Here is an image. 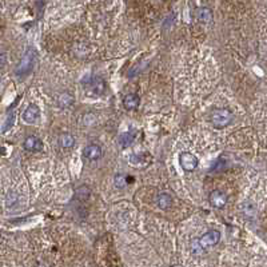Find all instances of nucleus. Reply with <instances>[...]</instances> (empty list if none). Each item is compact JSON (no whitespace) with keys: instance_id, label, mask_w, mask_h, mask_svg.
<instances>
[{"instance_id":"nucleus-1","label":"nucleus","mask_w":267,"mask_h":267,"mask_svg":"<svg viewBox=\"0 0 267 267\" xmlns=\"http://www.w3.org/2000/svg\"><path fill=\"white\" fill-rule=\"evenodd\" d=\"M35 58H36V51H35L32 47H30L24 55L21 56V60L19 66L16 68V75L17 77H23V75H27L32 71V68L35 66Z\"/></svg>"},{"instance_id":"nucleus-2","label":"nucleus","mask_w":267,"mask_h":267,"mask_svg":"<svg viewBox=\"0 0 267 267\" xmlns=\"http://www.w3.org/2000/svg\"><path fill=\"white\" fill-rule=\"evenodd\" d=\"M233 112L227 108H216L211 114V123L216 128H225L233 122Z\"/></svg>"},{"instance_id":"nucleus-3","label":"nucleus","mask_w":267,"mask_h":267,"mask_svg":"<svg viewBox=\"0 0 267 267\" xmlns=\"http://www.w3.org/2000/svg\"><path fill=\"white\" fill-rule=\"evenodd\" d=\"M219 241H221V234H219V231L210 230V231L204 234L203 237L199 238L198 245H199L200 249L203 250V249H210V247L215 246V245H218V242Z\"/></svg>"},{"instance_id":"nucleus-4","label":"nucleus","mask_w":267,"mask_h":267,"mask_svg":"<svg viewBox=\"0 0 267 267\" xmlns=\"http://www.w3.org/2000/svg\"><path fill=\"white\" fill-rule=\"evenodd\" d=\"M179 162H180V166L182 169L187 173H191L198 167V158L191 153H183L180 154V158H179Z\"/></svg>"},{"instance_id":"nucleus-5","label":"nucleus","mask_w":267,"mask_h":267,"mask_svg":"<svg viewBox=\"0 0 267 267\" xmlns=\"http://www.w3.org/2000/svg\"><path fill=\"white\" fill-rule=\"evenodd\" d=\"M208 200H210V203H211L212 207L223 208L226 206V203H227V195H226L223 191L214 190L211 194H210Z\"/></svg>"},{"instance_id":"nucleus-6","label":"nucleus","mask_w":267,"mask_h":267,"mask_svg":"<svg viewBox=\"0 0 267 267\" xmlns=\"http://www.w3.org/2000/svg\"><path fill=\"white\" fill-rule=\"evenodd\" d=\"M83 155H85L86 159H89V161H98L103 155L102 147H100L99 144H89V146H86L85 150H83Z\"/></svg>"},{"instance_id":"nucleus-7","label":"nucleus","mask_w":267,"mask_h":267,"mask_svg":"<svg viewBox=\"0 0 267 267\" xmlns=\"http://www.w3.org/2000/svg\"><path fill=\"white\" fill-rule=\"evenodd\" d=\"M39 116H40V110H39V107L36 104H30L27 107V110L24 111V114H23L24 122L28 124H34L39 119Z\"/></svg>"},{"instance_id":"nucleus-8","label":"nucleus","mask_w":267,"mask_h":267,"mask_svg":"<svg viewBox=\"0 0 267 267\" xmlns=\"http://www.w3.org/2000/svg\"><path fill=\"white\" fill-rule=\"evenodd\" d=\"M24 149H26L27 151H42V140L39 139L38 136H28V138H26V140H24Z\"/></svg>"},{"instance_id":"nucleus-9","label":"nucleus","mask_w":267,"mask_h":267,"mask_svg":"<svg viewBox=\"0 0 267 267\" xmlns=\"http://www.w3.org/2000/svg\"><path fill=\"white\" fill-rule=\"evenodd\" d=\"M140 104V99L138 95L135 93H128L126 95L123 99V106L127 108V110H136Z\"/></svg>"},{"instance_id":"nucleus-10","label":"nucleus","mask_w":267,"mask_h":267,"mask_svg":"<svg viewBox=\"0 0 267 267\" xmlns=\"http://www.w3.org/2000/svg\"><path fill=\"white\" fill-rule=\"evenodd\" d=\"M242 212L247 218H254L257 215V212H258V207L253 200H246L245 203L242 204Z\"/></svg>"},{"instance_id":"nucleus-11","label":"nucleus","mask_w":267,"mask_h":267,"mask_svg":"<svg viewBox=\"0 0 267 267\" xmlns=\"http://www.w3.org/2000/svg\"><path fill=\"white\" fill-rule=\"evenodd\" d=\"M196 19L202 23H210L212 20V13L207 7H199L196 8Z\"/></svg>"},{"instance_id":"nucleus-12","label":"nucleus","mask_w":267,"mask_h":267,"mask_svg":"<svg viewBox=\"0 0 267 267\" xmlns=\"http://www.w3.org/2000/svg\"><path fill=\"white\" fill-rule=\"evenodd\" d=\"M135 140V134L134 132H123L122 135L119 136V144L122 149H127L130 147Z\"/></svg>"},{"instance_id":"nucleus-13","label":"nucleus","mask_w":267,"mask_h":267,"mask_svg":"<svg viewBox=\"0 0 267 267\" xmlns=\"http://www.w3.org/2000/svg\"><path fill=\"white\" fill-rule=\"evenodd\" d=\"M157 203L158 207L162 208V210H166V208L171 207V204H173V198H171L169 194H161V195L158 196Z\"/></svg>"},{"instance_id":"nucleus-14","label":"nucleus","mask_w":267,"mask_h":267,"mask_svg":"<svg viewBox=\"0 0 267 267\" xmlns=\"http://www.w3.org/2000/svg\"><path fill=\"white\" fill-rule=\"evenodd\" d=\"M59 143L63 149H71L75 144V138L71 134H62L59 138Z\"/></svg>"},{"instance_id":"nucleus-15","label":"nucleus","mask_w":267,"mask_h":267,"mask_svg":"<svg viewBox=\"0 0 267 267\" xmlns=\"http://www.w3.org/2000/svg\"><path fill=\"white\" fill-rule=\"evenodd\" d=\"M127 183H128V178H126V175L124 174L115 175L114 184L116 188H124V187L127 186Z\"/></svg>"},{"instance_id":"nucleus-16","label":"nucleus","mask_w":267,"mask_h":267,"mask_svg":"<svg viewBox=\"0 0 267 267\" xmlns=\"http://www.w3.org/2000/svg\"><path fill=\"white\" fill-rule=\"evenodd\" d=\"M7 206L8 207H11V206H13L15 204V202H16V194L15 192H9L8 195H7Z\"/></svg>"},{"instance_id":"nucleus-17","label":"nucleus","mask_w":267,"mask_h":267,"mask_svg":"<svg viewBox=\"0 0 267 267\" xmlns=\"http://www.w3.org/2000/svg\"><path fill=\"white\" fill-rule=\"evenodd\" d=\"M13 120H15V116H13V114L9 115L8 120H7V123H5V126H4V127H5L4 131H7V130H9V128H11V126L13 124Z\"/></svg>"},{"instance_id":"nucleus-18","label":"nucleus","mask_w":267,"mask_h":267,"mask_svg":"<svg viewBox=\"0 0 267 267\" xmlns=\"http://www.w3.org/2000/svg\"><path fill=\"white\" fill-rule=\"evenodd\" d=\"M7 63V55L4 52H0V68H3Z\"/></svg>"}]
</instances>
